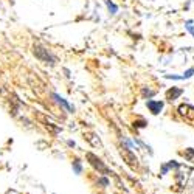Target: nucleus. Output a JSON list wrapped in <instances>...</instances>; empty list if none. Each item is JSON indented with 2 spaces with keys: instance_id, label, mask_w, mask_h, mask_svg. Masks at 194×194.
Segmentation results:
<instances>
[{
  "instance_id": "nucleus-1",
  "label": "nucleus",
  "mask_w": 194,
  "mask_h": 194,
  "mask_svg": "<svg viewBox=\"0 0 194 194\" xmlns=\"http://www.w3.org/2000/svg\"><path fill=\"white\" fill-rule=\"evenodd\" d=\"M33 55L39 59V61H42V62H45V64H55L56 62V58H55V55L50 51V50H47L45 47H42V45H39V44H36L34 47H33Z\"/></svg>"
},
{
  "instance_id": "nucleus-2",
  "label": "nucleus",
  "mask_w": 194,
  "mask_h": 194,
  "mask_svg": "<svg viewBox=\"0 0 194 194\" xmlns=\"http://www.w3.org/2000/svg\"><path fill=\"white\" fill-rule=\"evenodd\" d=\"M120 154H121V157L124 158V162L131 166V168H137V165H138V158L135 157V154L129 149V148H123L120 151Z\"/></svg>"
},
{
  "instance_id": "nucleus-3",
  "label": "nucleus",
  "mask_w": 194,
  "mask_h": 194,
  "mask_svg": "<svg viewBox=\"0 0 194 194\" xmlns=\"http://www.w3.org/2000/svg\"><path fill=\"white\" fill-rule=\"evenodd\" d=\"M87 160L90 162V165L93 166V168H96V169H98V171L100 173H104V174H107L109 173V169H107V166L101 162V158H98V157H96V155H93V154H87Z\"/></svg>"
},
{
  "instance_id": "nucleus-4",
  "label": "nucleus",
  "mask_w": 194,
  "mask_h": 194,
  "mask_svg": "<svg viewBox=\"0 0 194 194\" xmlns=\"http://www.w3.org/2000/svg\"><path fill=\"white\" fill-rule=\"evenodd\" d=\"M179 113L182 116H185L186 120H191V118H194V106L182 104V106H179Z\"/></svg>"
},
{
  "instance_id": "nucleus-5",
  "label": "nucleus",
  "mask_w": 194,
  "mask_h": 194,
  "mask_svg": "<svg viewBox=\"0 0 194 194\" xmlns=\"http://www.w3.org/2000/svg\"><path fill=\"white\" fill-rule=\"evenodd\" d=\"M192 75H194V67L188 68L183 75H166L165 78L166 79H174V81H183V79H189Z\"/></svg>"
},
{
  "instance_id": "nucleus-6",
  "label": "nucleus",
  "mask_w": 194,
  "mask_h": 194,
  "mask_svg": "<svg viewBox=\"0 0 194 194\" xmlns=\"http://www.w3.org/2000/svg\"><path fill=\"white\" fill-rule=\"evenodd\" d=\"M163 101H155V100H149L148 103H146V106H148V109L154 113V115H158L160 112H162V109H163Z\"/></svg>"
},
{
  "instance_id": "nucleus-7",
  "label": "nucleus",
  "mask_w": 194,
  "mask_h": 194,
  "mask_svg": "<svg viewBox=\"0 0 194 194\" xmlns=\"http://www.w3.org/2000/svg\"><path fill=\"white\" fill-rule=\"evenodd\" d=\"M183 93V89H179V87H171L168 92H166V100L168 101H176L179 96Z\"/></svg>"
},
{
  "instance_id": "nucleus-8",
  "label": "nucleus",
  "mask_w": 194,
  "mask_h": 194,
  "mask_svg": "<svg viewBox=\"0 0 194 194\" xmlns=\"http://www.w3.org/2000/svg\"><path fill=\"white\" fill-rule=\"evenodd\" d=\"M51 98H53V100H55V101H56L59 106H62L65 110H68V112H73V110H75L73 107H71V106H70V104H68V103H67L64 98H62L61 95H58V93H51Z\"/></svg>"
},
{
  "instance_id": "nucleus-9",
  "label": "nucleus",
  "mask_w": 194,
  "mask_h": 194,
  "mask_svg": "<svg viewBox=\"0 0 194 194\" xmlns=\"http://www.w3.org/2000/svg\"><path fill=\"white\" fill-rule=\"evenodd\" d=\"M188 162H191V163H194V149L192 148H188V149H185V151H182L180 152Z\"/></svg>"
},
{
  "instance_id": "nucleus-10",
  "label": "nucleus",
  "mask_w": 194,
  "mask_h": 194,
  "mask_svg": "<svg viewBox=\"0 0 194 194\" xmlns=\"http://www.w3.org/2000/svg\"><path fill=\"white\" fill-rule=\"evenodd\" d=\"M104 2H106V5H107V8L110 10V13H112V14H115V13L118 11V6H116L113 2H110V0H104Z\"/></svg>"
},
{
  "instance_id": "nucleus-11",
  "label": "nucleus",
  "mask_w": 194,
  "mask_h": 194,
  "mask_svg": "<svg viewBox=\"0 0 194 194\" xmlns=\"http://www.w3.org/2000/svg\"><path fill=\"white\" fill-rule=\"evenodd\" d=\"M185 28H186V30H188V31H189V33L194 36V27H192V20H186V22H185Z\"/></svg>"
},
{
  "instance_id": "nucleus-12",
  "label": "nucleus",
  "mask_w": 194,
  "mask_h": 194,
  "mask_svg": "<svg viewBox=\"0 0 194 194\" xmlns=\"http://www.w3.org/2000/svg\"><path fill=\"white\" fill-rule=\"evenodd\" d=\"M154 95V90H151V89H143V96H144V98H151V96Z\"/></svg>"
},
{
  "instance_id": "nucleus-13",
  "label": "nucleus",
  "mask_w": 194,
  "mask_h": 194,
  "mask_svg": "<svg viewBox=\"0 0 194 194\" xmlns=\"http://www.w3.org/2000/svg\"><path fill=\"white\" fill-rule=\"evenodd\" d=\"M166 166H168L169 169H173V168H179L180 165H179L177 162H174V160H173V162H169V163H166Z\"/></svg>"
},
{
  "instance_id": "nucleus-14",
  "label": "nucleus",
  "mask_w": 194,
  "mask_h": 194,
  "mask_svg": "<svg viewBox=\"0 0 194 194\" xmlns=\"http://www.w3.org/2000/svg\"><path fill=\"white\" fill-rule=\"evenodd\" d=\"M134 126H137V127H144V126H146V121H143V120H140V121H135V123H134Z\"/></svg>"
},
{
  "instance_id": "nucleus-15",
  "label": "nucleus",
  "mask_w": 194,
  "mask_h": 194,
  "mask_svg": "<svg viewBox=\"0 0 194 194\" xmlns=\"http://www.w3.org/2000/svg\"><path fill=\"white\" fill-rule=\"evenodd\" d=\"M75 173H76V174H79V173H81V165H79V162H78V160L75 162Z\"/></svg>"
}]
</instances>
